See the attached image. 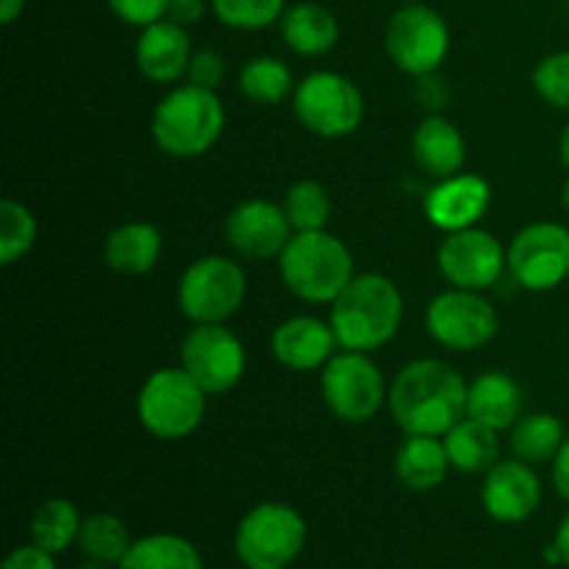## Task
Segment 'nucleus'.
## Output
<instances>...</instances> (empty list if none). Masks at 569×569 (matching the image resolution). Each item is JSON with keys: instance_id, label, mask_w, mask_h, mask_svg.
Wrapping results in <instances>:
<instances>
[{"instance_id": "6", "label": "nucleus", "mask_w": 569, "mask_h": 569, "mask_svg": "<svg viewBox=\"0 0 569 569\" xmlns=\"http://www.w3.org/2000/svg\"><path fill=\"white\" fill-rule=\"evenodd\" d=\"M309 526L295 506L267 500L253 506L233 531V553L244 569H289L303 553Z\"/></svg>"}, {"instance_id": "14", "label": "nucleus", "mask_w": 569, "mask_h": 569, "mask_svg": "<svg viewBox=\"0 0 569 569\" xmlns=\"http://www.w3.org/2000/svg\"><path fill=\"white\" fill-rule=\"evenodd\" d=\"M437 267L450 287L470 292H487L503 278V272H509L503 242L478 226L445 233L437 250Z\"/></svg>"}, {"instance_id": "36", "label": "nucleus", "mask_w": 569, "mask_h": 569, "mask_svg": "<svg viewBox=\"0 0 569 569\" xmlns=\"http://www.w3.org/2000/svg\"><path fill=\"white\" fill-rule=\"evenodd\" d=\"M222 78H226V59L211 48L194 50L187 67V83H194V87H203V89H214L217 92Z\"/></svg>"}, {"instance_id": "21", "label": "nucleus", "mask_w": 569, "mask_h": 569, "mask_svg": "<svg viewBox=\"0 0 569 569\" xmlns=\"http://www.w3.org/2000/svg\"><path fill=\"white\" fill-rule=\"evenodd\" d=\"M526 395L522 387L503 370H487L470 381L467 389V417L495 428V431H511L522 417Z\"/></svg>"}, {"instance_id": "28", "label": "nucleus", "mask_w": 569, "mask_h": 569, "mask_svg": "<svg viewBox=\"0 0 569 569\" xmlns=\"http://www.w3.org/2000/svg\"><path fill=\"white\" fill-rule=\"evenodd\" d=\"M131 531H128V526L117 515L94 511V515L83 517L81 533H78V550H81L87 561L117 569V565L131 550Z\"/></svg>"}, {"instance_id": "26", "label": "nucleus", "mask_w": 569, "mask_h": 569, "mask_svg": "<svg viewBox=\"0 0 569 569\" xmlns=\"http://www.w3.org/2000/svg\"><path fill=\"white\" fill-rule=\"evenodd\" d=\"M565 442V422L556 415H550V411H531V415H522L511 426V456L526 461V465H553Z\"/></svg>"}, {"instance_id": "5", "label": "nucleus", "mask_w": 569, "mask_h": 569, "mask_svg": "<svg viewBox=\"0 0 569 569\" xmlns=\"http://www.w3.org/2000/svg\"><path fill=\"white\" fill-rule=\"evenodd\" d=\"M206 400L209 395L183 367H161L137 395L139 426L161 442H181L203 426Z\"/></svg>"}, {"instance_id": "2", "label": "nucleus", "mask_w": 569, "mask_h": 569, "mask_svg": "<svg viewBox=\"0 0 569 569\" xmlns=\"http://www.w3.org/2000/svg\"><path fill=\"white\" fill-rule=\"evenodd\" d=\"M406 300L398 283L381 272H356L331 303V322L339 350L372 353L398 337L403 326Z\"/></svg>"}, {"instance_id": "31", "label": "nucleus", "mask_w": 569, "mask_h": 569, "mask_svg": "<svg viewBox=\"0 0 569 569\" xmlns=\"http://www.w3.org/2000/svg\"><path fill=\"white\" fill-rule=\"evenodd\" d=\"M283 211L289 217V226L295 233L300 231H326L328 220H331V192L326 189V183L315 181V178H303V181H295L287 189L281 200Z\"/></svg>"}, {"instance_id": "19", "label": "nucleus", "mask_w": 569, "mask_h": 569, "mask_svg": "<svg viewBox=\"0 0 569 569\" xmlns=\"http://www.w3.org/2000/svg\"><path fill=\"white\" fill-rule=\"evenodd\" d=\"M192 39L187 28L172 20H156L142 28L137 39V67L148 81L178 83L187 78L189 59H192Z\"/></svg>"}, {"instance_id": "1", "label": "nucleus", "mask_w": 569, "mask_h": 569, "mask_svg": "<svg viewBox=\"0 0 569 569\" xmlns=\"http://www.w3.org/2000/svg\"><path fill=\"white\" fill-rule=\"evenodd\" d=\"M467 389L450 365L417 359L392 378L387 409L406 437H445L467 417Z\"/></svg>"}, {"instance_id": "37", "label": "nucleus", "mask_w": 569, "mask_h": 569, "mask_svg": "<svg viewBox=\"0 0 569 569\" xmlns=\"http://www.w3.org/2000/svg\"><path fill=\"white\" fill-rule=\"evenodd\" d=\"M0 569H59V565H56L53 553L42 550L39 545L28 542L11 550L3 559V565H0Z\"/></svg>"}, {"instance_id": "16", "label": "nucleus", "mask_w": 569, "mask_h": 569, "mask_svg": "<svg viewBox=\"0 0 569 569\" xmlns=\"http://www.w3.org/2000/svg\"><path fill=\"white\" fill-rule=\"evenodd\" d=\"M481 506L500 526H520L542 506V481L533 465L503 459L483 472Z\"/></svg>"}, {"instance_id": "13", "label": "nucleus", "mask_w": 569, "mask_h": 569, "mask_svg": "<svg viewBox=\"0 0 569 569\" xmlns=\"http://www.w3.org/2000/svg\"><path fill=\"white\" fill-rule=\"evenodd\" d=\"M181 367L209 395H226L248 370L244 345L226 322L194 326L181 342Z\"/></svg>"}, {"instance_id": "25", "label": "nucleus", "mask_w": 569, "mask_h": 569, "mask_svg": "<svg viewBox=\"0 0 569 569\" xmlns=\"http://www.w3.org/2000/svg\"><path fill=\"white\" fill-rule=\"evenodd\" d=\"M445 450H448L450 467L465 476H483L489 467L500 461V442L498 431L483 422L465 417L456 422L448 433L442 437Z\"/></svg>"}, {"instance_id": "39", "label": "nucleus", "mask_w": 569, "mask_h": 569, "mask_svg": "<svg viewBox=\"0 0 569 569\" xmlns=\"http://www.w3.org/2000/svg\"><path fill=\"white\" fill-rule=\"evenodd\" d=\"M417 94H420V100L428 109L437 111L442 109L445 100H448V87H442V81H439L437 72H433V76L417 78Z\"/></svg>"}, {"instance_id": "9", "label": "nucleus", "mask_w": 569, "mask_h": 569, "mask_svg": "<svg viewBox=\"0 0 569 569\" xmlns=\"http://www.w3.org/2000/svg\"><path fill=\"white\" fill-rule=\"evenodd\" d=\"M248 298V276L228 256H200L178 281V309L194 326L226 322Z\"/></svg>"}, {"instance_id": "18", "label": "nucleus", "mask_w": 569, "mask_h": 569, "mask_svg": "<svg viewBox=\"0 0 569 569\" xmlns=\"http://www.w3.org/2000/svg\"><path fill=\"white\" fill-rule=\"evenodd\" d=\"M270 348L278 365L287 367V370L311 372L322 370L333 359L339 342L331 322L311 315H298L283 320L272 331Z\"/></svg>"}, {"instance_id": "41", "label": "nucleus", "mask_w": 569, "mask_h": 569, "mask_svg": "<svg viewBox=\"0 0 569 569\" xmlns=\"http://www.w3.org/2000/svg\"><path fill=\"white\" fill-rule=\"evenodd\" d=\"M22 9H26V0H0V22L11 26L22 14Z\"/></svg>"}, {"instance_id": "8", "label": "nucleus", "mask_w": 569, "mask_h": 569, "mask_svg": "<svg viewBox=\"0 0 569 569\" xmlns=\"http://www.w3.org/2000/svg\"><path fill=\"white\" fill-rule=\"evenodd\" d=\"M292 111L315 137L345 139L361 128L365 94L342 72L315 70L295 87Z\"/></svg>"}, {"instance_id": "40", "label": "nucleus", "mask_w": 569, "mask_h": 569, "mask_svg": "<svg viewBox=\"0 0 569 569\" xmlns=\"http://www.w3.org/2000/svg\"><path fill=\"white\" fill-rule=\"evenodd\" d=\"M550 476H553V487L556 492H559V498L569 503V437L567 442L561 445L559 456L553 459V472H550Z\"/></svg>"}, {"instance_id": "30", "label": "nucleus", "mask_w": 569, "mask_h": 569, "mask_svg": "<svg viewBox=\"0 0 569 569\" xmlns=\"http://www.w3.org/2000/svg\"><path fill=\"white\" fill-rule=\"evenodd\" d=\"M295 76L287 61L276 56H256L239 70V92L256 106H278L295 92Z\"/></svg>"}, {"instance_id": "46", "label": "nucleus", "mask_w": 569, "mask_h": 569, "mask_svg": "<svg viewBox=\"0 0 569 569\" xmlns=\"http://www.w3.org/2000/svg\"><path fill=\"white\" fill-rule=\"evenodd\" d=\"M76 569H114V567H106V565H94V561H87V565L76 567Z\"/></svg>"}, {"instance_id": "33", "label": "nucleus", "mask_w": 569, "mask_h": 569, "mask_svg": "<svg viewBox=\"0 0 569 569\" xmlns=\"http://www.w3.org/2000/svg\"><path fill=\"white\" fill-rule=\"evenodd\" d=\"M222 26L233 31H261L281 22L287 0H209Z\"/></svg>"}, {"instance_id": "3", "label": "nucleus", "mask_w": 569, "mask_h": 569, "mask_svg": "<svg viewBox=\"0 0 569 569\" xmlns=\"http://www.w3.org/2000/svg\"><path fill=\"white\" fill-rule=\"evenodd\" d=\"M226 131V106L214 89L178 83L159 100L150 133L161 153L172 159L206 156Z\"/></svg>"}, {"instance_id": "24", "label": "nucleus", "mask_w": 569, "mask_h": 569, "mask_svg": "<svg viewBox=\"0 0 569 569\" xmlns=\"http://www.w3.org/2000/svg\"><path fill=\"white\" fill-rule=\"evenodd\" d=\"M281 37L298 56H326L339 42V20L322 3H295L281 17Z\"/></svg>"}, {"instance_id": "22", "label": "nucleus", "mask_w": 569, "mask_h": 569, "mask_svg": "<svg viewBox=\"0 0 569 569\" xmlns=\"http://www.w3.org/2000/svg\"><path fill=\"white\" fill-rule=\"evenodd\" d=\"M161 253H164V239L153 222H122L103 239L106 267L120 276H148L150 270H156Z\"/></svg>"}, {"instance_id": "23", "label": "nucleus", "mask_w": 569, "mask_h": 569, "mask_svg": "<svg viewBox=\"0 0 569 569\" xmlns=\"http://www.w3.org/2000/svg\"><path fill=\"white\" fill-rule=\"evenodd\" d=\"M395 478L411 492H431L442 487L453 470L442 437H406L392 461Z\"/></svg>"}, {"instance_id": "12", "label": "nucleus", "mask_w": 569, "mask_h": 569, "mask_svg": "<svg viewBox=\"0 0 569 569\" xmlns=\"http://www.w3.org/2000/svg\"><path fill=\"white\" fill-rule=\"evenodd\" d=\"M426 328L433 342L442 348L472 353L487 348L498 337L500 317L483 292L450 287L428 303Z\"/></svg>"}, {"instance_id": "35", "label": "nucleus", "mask_w": 569, "mask_h": 569, "mask_svg": "<svg viewBox=\"0 0 569 569\" xmlns=\"http://www.w3.org/2000/svg\"><path fill=\"white\" fill-rule=\"evenodd\" d=\"M106 6L126 26L144 28L156 20H164L167 9H170V0H106Z\"/></svg>"}, {"instance_id": "47", "label": "nucleus", "mask_w": 569, "mask_h": 569, "mask_svg": "<svg viewBox=\"0 0 569 569\" xmlns=\"http://www.w3.org/2000/svg\"><path fill=\"white\" fill-rule=\"evenodd\" d=\"M409 3H422V0H409Z\"/></svg>"}, {"instance_id": "15", "label": "nucleus", "mask_w": 569, "mask_h": 569, "mask_svg": "<svg viewBox=\"0 0 569 569\" xmlns=\"http://www.w3.org/2000/svg\"><path fill=\"white\" fill-rule=\"evenodd\" d=\"M222 233H226L228 248L237 256L250 261H267L283 253L295 231L281 203H272L267 198H250L233 206L231 214L226 217Z\"/></svg>"}, {"instance_id": "34", "label": "nucleus", "mask_w": 569, "mask_h": 569, "mask_svg": "<svg viewBox=\"0 0 569 569\" xmlns=\"http://www.w3.org/2000/svg\"><path fill=\"white\" fill-rule=\"evenodd\" d=\"M531 83L545 103L569 111V50H556L539 59L531 72Z\"/></svg>"}, {"instance_id": "38", "label": "nucleus", "mask_w": 569, "mask_h": 569, "mask_svg": "<svg viewBox=\"0 0 569 569\" xmlns=\"http://www.w3.org/2000/svg\"><path fill=\"white\" fill-rule=\"evenodd\" d=\"M206 0H170V9H167V20L178 22V26H194L206 17Z\"/></svg>"}, {"instance_id": "42", "label": "nucleus", "mask_w": 569, "mask_h": 569, "mask_svg": "<svg viewBox=\"0 0 569 569\" xmlns=\"http://www.w3.org/2000/svg\"><path fill=\"white\" fill-rule=\"evenodd\" d=\"M553 542H556V548L561 550V559H565V567H569V515L559 522V528H556Z\"/></svg>"}, {"instance_id": "17", "label": "nucleus", "mask_w": 569, "mask_h": 569, "mask_svg": "<svg viewBox=\"0 0 569 569\" xmlns=\"http://www.w3.org/2000/svg\"><path fill=\"white\" fill-rule=\"evenodd\" d=\"M492 206V183L478 172H456L433 183L422 198V214L437 231L456 233L476 228Z\"/></svg>"}, {"instance_id": "32", "label": "nucleus", "mask_w": 569, "mask_h": 569, "mask_svg": "<svg viewBox=\"0 0 569 569\" xmlns=\"http://www.w3.org/2000/svg\"><path fill=\"white\" fill-rule=\"evenodd\" d=\"M39 237V222L26 203L14 198L0 200V264L11 267L26 259Z\"/></svg>"}, {"instance_id": "4", "label": "nucleus", "mask_w": 569, "mask_h": 569, "mask_svg": "<svg viewBox=\"0 0 569 569\" xmlns=\"http://www.w3.org/2000/svg\"><path fill=\"white\" fill-rule=\"evenodd\" d=\"M278 272L303 303H333L356 278V261L337 233L300 231L278 256Z\"/></svg>"}, {"instance_id": "10", "label": "nucleus", "mask_w": 569, "mask_h": 569, "mask_svg": "<svg viewBox=\"0 0 569 569\" xmlns=\"http://www.w3.org/2000/svg\"><path fill=\"white\" fill-rule=\"evenodd\" d=\"M387 56L400 72L426 78L439 72L450 53V28L439 11L426 3H409L387 22Z\"/></svg>"}, {"instance_id": "45", "label": "nucleus", "mask_w": 569, "mask_h": 569, "mask_svg": "<svg viewBox=\"0 0 569 569\" xmlns=\"http://www.w3.org/2000/svg\"><path fill=\"white\" fill-rule=\"evenodd\" d=\"M561 209H565L569 214V176H567L565 187H561Z\"/></svg>"}, {"instance_id": "27", "label": "nucleus", "mask_w": 569, "mask_h": 569, "mask_svg": "<svg viewBox=\"0 0 569 569\" xmlns=\"http://www.w3.org/2000/svg\"><path fill=\"white\" fill-rule=\"evenodd\" d=\"M117 569H206L200 550L178 533H148L133 539Z\"/></svg>"}, {"instance_id": "29", "label": "nucleus", "mask_w": 569, "mask_h": 569, "mask_svg": "<svg viewBox=\"0 0 569 569\" xmlns=\"http://www.w3.org/2000/svg\"><path fill=\"white\" fill-rule=\"evenodd\" d=\"M83 517L78 515L76 503L67 498H50L33 511L31 517V542L48 553L59 556L78 545Z\"/></svg>"}, {"instance_id": "43", "label": "nucleus", "mask_w": 569, "mask_h": 569, "mask_svg": "<svg viewBox=\"0 0 569 569\" xmlns=\"http://www.w3.org/2000/svg\"><path fill=\"white\" fill-rule=\"evenodd\" d=\"M559 159H561V164H565V170L569 172V122L559 137Z\"/></svg>"}, {"instance_id": "20", "label": "nucleus", "mask_w": 569, "mask_h": 569, "mask_svg": "<svg viewBox=\"0 0 569 569\" xmlns=\"http://www.w3.org/2000/svg\"><path fill=\"white\" fill-rule=\"evenodd\" d=\"M411 159L433 181L456 176L467 164V139L448 117L431 114L411 133Z\"/></svg>"}, {"instance_id": "44", "label": "nucleus", "mask_w": 569, "mask_h": 569, "mask_svg": "<svg viewBox=\"0 0 569 569\" xmlns=\"http://www.w3.org/2000/svg\"><path fill=\"white\" fill-rule=\"evenodd\" d=\"M542 559H545V565H550V567H556V565H565V559H561V550L556 548V542H550L548 548H545Z\"/></svg>"}, {"instance_id": "11", "label": "nucleus", "mask_w": 569, "mask_h": 569, "mask_svg": "<svg viewBox=\"0 0 569 569\" xmlns=\"http://www.w3.org/2000/svg\"><path fill=\"white\" fill-rule=\"evenodd\" d=\"M506 267L526 292H553L569 278V228L539 220L520 228L506 248Z\"/></svg>"}, {"instance_id": "7", "label": "nucleus", "mask_w": 569, "mask_h": 569, "mask_svg": "<svg viewBox=\"0 0 569 569\" xmlns=\"http://www.w3.org/2000/svg\"><path fill=\"white\" fill-rule=\"evenodd\" d=\"M320 395L337 420L365 426L387 406L389 383L370 353L339 350L320 370Z\"/></svg>"}]
</instances>
